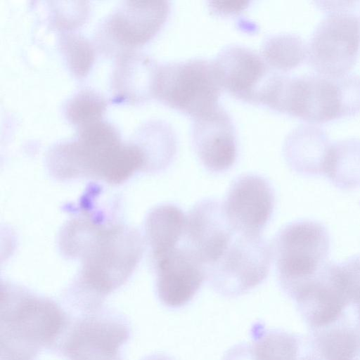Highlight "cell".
Masks as SVG:
<instances>
[{"label":"cell","instance_id":"d6986e66","mask_svg":"<svg viewBox=\"0 0 360 360\" xmlns=\"http://www.w3.org/2000/svg\"><path fill=\"white\" fill-rule=\"evenodd\" d=\"M251 343L259 360H321L311 336L255 328Z\"/></svg>","mask_w":360,"mask_h":360},{"label":"cell","instance_id":"277c9868","mask_svg":"<svg viewBox=\"0 0 360 360\" xmlns=\"http://www.w3.org/2000/svg\"><path fill=\"white\" fill-rule=\"evenodd\" d=\"M66 323L65 314L51 300L2 288L1 359L31 360L56 342Z\"/></svg>","mask_w":360,"mask_h":360},{"label":"cell","instance_id":"7a4b0ae2","mask_svg":"<svg viewBox=\"0 0 360 360\" xmlns=\"http://www.w3.org/2000/svg\"><path fill=\"white\" fill-rule=\"evenodd\" d=\"M70 228L63 245L74 256L82 257L86 287L103 296L122 285L141 257L140 236L126 228L89 223H75Z\"/></svg>","mask_w":360,"mask_h":360},{"label":"cell","instance_id":"7c38bea8","mask_svg":"<svg viewBox=\"0 0 360 360\" xmlns=\"http://www.w3.org/2000/svg\"><path fill=\"white\" fill-rule=\"evenodd\" d=\"M275 205V194L269 181L255 174L236 177L226 194L223 208L238 233L257 236L269 221Z\"/></svg>","mask_w":360,"mask_h":360},{"label":"cell","instance_id":"d4e9b609","mask_svg":"<svg viewBox=\"0 0 360 360\" xmlns=\"http://www.w3.org/2000/svg\"><path fill=\"white\" fill-rule=\"evenodd\" d=\"M107 105V100L101 94L84 88L66 102L64 112L68 120L79 129L101 120Z\"/></svg>","mask_w":360,"mask_h":360},{"label":"cell","instance_id":"44dd1931","mask_svg":"<svg viewBox=\"0 0 360 360\" xmlns=\"http://www.w3.org/2000/svg\"><path fill=\"white\" fill-rule=\"evenodd\" d=\"M135 143L141 148L147 168L161 170L170 165L177 152V137L172 127L162 120H151L136 131Z\"/></svg>","mask_w":360,"mask_h":360},{"label":"cell","instance_id":"e0dca14e","mask_svg":"<svg viewBox=\"0 0 360 360\" xmlns=\"http://www.w3.org/2000/svg\"><path fill=\"white\" fill-rule=\"evenodd\" d=\"M159 64L150 56L135 51L117 57L112 89L116 103H142L155 98Z\"/></svg>","mask_w":360,"mask_h":360},{"label":"cell","instance_id":"3957f363","mask_svg":"<svg viewBox=\"0 0 360 360\" xmlns=\"http://www.w3.org/2000/svg\"><path fill=\"white\" fill-rule=\"evenodd\" d=\"M265 107L319 124L360 113V76H276Z\"/></svg>","mask_w":360,"mask_h":360},{"label":"cell","instance_id":"603a6c76","mask_svg":"<svg viewBox=\"0 0 360 360\" xmlns=\"http://www.w3.org/2000/svg\"><path fill=\"white\" fill-rule=\"evenodd\" d=\"M311 338L321 360H360V335L342 320L311 330Z\"/></svg>","mask_w":360,"mask_h":360},{"label":"cell","instance_id":"8fae6325","mask_svg":"<svg viewBox=\"0 0 360 360\" xmlns=\"http://www.w3.org/2000/svg\"><path fill=\"white\" fill-rule=\"evenodd\" d=\"M129 327L118 315L91 312L72 326L63 346L68 360H121Z\"/></svg>","mask_w":360,"mask_h":360},{"label":"cell","instance_id":"cb8c5ba5","mask_svg":"<svg viewBox=\"0 0 360 360\" xmlns=\"http://www.w3.org/2000/svg\"><path fill=\"white\" fill-rule=\"evenodd\" d=\"M307 46L298 35L290 33L272 34L264 39L261 56L274 72L287 74L307 60Z\"/></svg>","mask_w":360,"mask_h":360},{"label":"cell","instance_id":"4316f807","mask_svg":"<svg viewBox=\"0 0 360 360\" xmlns=\"http://www.w3.org/2000/svg\"><path fill=\"white\" fill-rule=\"evenodd\" d=\"M81 3L77 2L75 6L60 5L53 6V24L58 29L68 30L80 25L85 20L88 13V6L85 2L80 6Z\"/></svg>","mask_w":360,"mask_h":360},{"label":"cell","instance_id":"4fadbf2b","mask_svg":"<svg viewBox=\"0 0 360 360\" xmlns=\"http://www.w3.org/2000/svg\"><path fill=\"white\" fill-rule=\"evenodd\" d=\"M236 233L222 203L206 198L195 204L186 216L184 245L204 265L206 271L222 256Z\"/></svg>","mask_w":360,"mask_h":360},{"label":"cell","instance_id":"83f0119b","mask_svg":"<svg viewBox=\"0 0 360 360\" xmlns=\"http://www.w3.org/2000/svg\"><path fill=\"white\" fill-rule=\"evenodd\" d=\"M223 360H259L251 343L238 344L229 349Z\"/></svg>","mask_w":360,"mask_h":360},{"label":"cell","instance_id":"6da1fadb","mask_svg":"<svg viewBox=\"0 0 360 360\" xmlns=\"http://www.w3.org/2000/svg\"><path fill=\"white\" fill-rule=\"evenodd\" d=\"M48 161L59 176H87L115 184L147 167L141 148L136 143L121 142L116 128L103 120L78 129L75 139L55 145Z\"/></svg>","mask_w":360,"mask_h":360},{"label":"cell","instance_id":"484cf974","mask_svg":"<svg viewBox=\"0 0 360 360\" xmlns=\"http://www.w3.org/2000/svg\"><path fill=\"white\" fill-rule=\"evenodd\" d=\"M59 46L70 71L77 77L85 76L94 60V50L88 39L75 33H63Z\"/></svg>","mask_w":360,"mask_h":360},{"label":"cell","instance_id":"52a82bcc","mask_svg":"<svg viewBox=\"0 0 360 360\" xmlns=\"http://www.w3.org/2000/svg\"><path fill=\"white\" fill-rule=\"evenodd\" d=\"M222 91L212 60L194 58L159 64L155 98L192 120L219 106Z\"/></svg>","mask_w":360,"mask_h":360},{"label":"cell","instance_id":"8992f818","mask_svg":"<svg viewBox=\"0 0 360 360\" xmlns=\"http://www.w3.org/2000/svg\"><path fill=\"white\" fill-rule=\"evenodd\" d=\"M271 250L279 284L293 299L328 264L329 233L319 222L296 221L278 231Z\"/></svg>","mask_w":360,"mask_h":360},{"label":"cell","instance_id":"ac0fdd59","mask_svg":"<svg viewBox=\"0 0 360 360\" xmlns=\"http://www.w3.org/2000/svg\"><path fill=\"white\" fill-rule=\"evenodd\" d=\"M331 143L323 130L314 124H303L288 134L283 153L293 171L303 175L323 174Z\"/></svg>","mask_w":360,"mask_h":360},{"label":"cell","instance_id":"ffe728a7","mask_svg":"<svg viewBox=\"0 0 360 360\" xmlns=\"http://www.w3.org/2000/svg\"><path fill=\"white\" fill-rule=\"evenodd\" d=\"M186 216L176 205H158L148 214L145 229L152 259L178 247L184 239Z\"/></svg>","mask_w":360,"mask_h":360},{"label":"cell","instance_id":"5b68a950","mask_svg":"<svg viewBox=\"0 0 360 360\" xmlns=\"http://www.w3.org/2000/svg\"><path fill=\"white\" fill-rule=\"evenodd\" d=\"M326 13L307 44L314 72L333 78L349 74L360 54V1L321 2Z\"/></svg>","mask_w":360,"mask_h":360},{"label":"cell","instance_id":"5bb4252c","mask_svg":"<svg viewBox=\"0 0 360 360\" xmlns=\"http://www.w3.org/2000/svg\"><path fill=\"white\" fill-rule=\"evenodd\" d=\"M191 139L197 158L209 172H226L236 161V127L232 117L220 105L193 120Z\"/></svg>","mask_w":360,"mask_h":360},{"label":"cell","instance_id":"9c48e42d","mask_svg":"<svg viewBox=\"0 0 360 360\" xmlns=\"http://www.w3.org/2000/svg\"><path fill=\"white\" fill-rule=\"evenodd\" d=\"M168 1H126L101 25L97 39L107 55L132 51L150 41L165 25L170 13Z\"/></svg>","mask_w":360,"mask_h":360},{"label":"cell","instance_id":"ba28073f","mask_svg":"<svg viewBox=\"0 0 360 360\" xmlns=\"http://www.w3.org/2000/svg\"><path fill=\"white\" fill-rule=\"evenodd\" d=\"M271 258V248L261 235L236 233L222 256L206 269V279L221 295L238 297L263 282Z\"/></svg>","mask_w":360,"mask_h":360},{"label":"cell","instance_id":"f546056e","mask_svg":"<svg viewBox=\"0 0 360 360\" xmlns=\"http://www.w3.org/2000/svg\"><path fill=\"white\" fill-rule=\"evenodd\" d=\"M356 312H357V321H356V330L360 335V305L356 307Z\"/></svg>","mask_w":360,"mask_h":360},{"label":"cell","instance_id":"7402d4cb","mask_svg":"<svg viewBox=\"0 0 360 360\" xmlns=\"http://www.w3.org/2000/svg\"><path fill=\"white\" fill-rule=\"evenodd\" d=\"M323 174L341 189L360 186V140L347 139L332 143Z\"/></svg>","mask_w":360,"mask_h":360},{"label":"cell","instance_id":"30bf717a","mask_svg":"<svg viewBox=\"0 0 360 360\" xmlns=\"http://www.w3.org/2000/svg\"><path fill=\"white\" fill-rule=\"evenodd\" d=\"M223 91L237 100L261 105L276 72L261 54L240 44L224 47L212 60Z\"/></svg>","mask_w":360,"mask_h":360},{"label":"cell","instance_id":"f1b7e54d","mask_svg":"<svg viewBox=\"0 0 360 360\" xmlns=\"http://www.w3.org/2000/svg\"><path fill=\"white\" fill-rule=\"evenodd\" d=\"M210 3L211 5H210V7L216 15L219 13L221 15H229V14H234L235 13H238V11H242L243 9H245L248 7V2L238 1H231V4H230L231 2L228 1H214Z\"/></svg>","mask_w":360,"mask_h":360},{"label":"cell","instance_id":"2e32d148","mask_svg":"<svg viewBox=\"0 0 360 360\" xmlns=\"http://www.w3.org/2000/svg\"><path fill=\"white\" fill-rule=\"evenodd\" d=\"M311 330L341 321L349 301L341 281L338 263H328L292 299Z\"/></svg>","mask_w":360,"mask_h":360},{"label":"cell","instance_id":"9a60e30c","mask_svg":"<svg viewBox=\"0 0 360 360\" xmlns=\"http://www.w3.org/2000/svg\"><path fill=\"white\" fill-rule=\"evenodd\" d=\"M160 302L170 308L190 302L206 279L204 265L184 244L153 259Z\"/></svg>","mask_w":360,"mask_h":360}]
</instances>
